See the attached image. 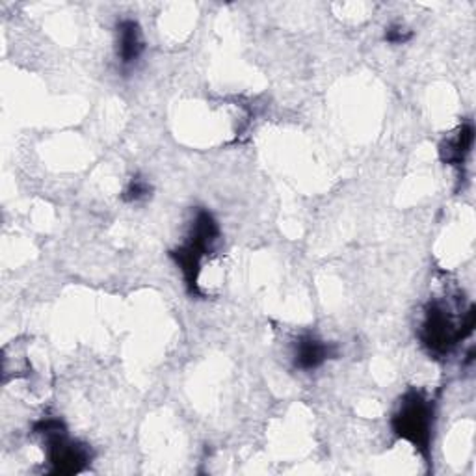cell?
I'll list each match as a JSON object with an SVG mask.
<instances>
[{
  "mask_svg": "<svg viewBox=\"0 0 476 476\" xmlns=\"http://www.w3.org/2000/svg\"><path fill=\"white\" fill-rule=\"evenodd\" d=\"M218 237H219V228L216 224V219L212 218L210 212L200 209L192 221V231H190L186 244L172 251V257L175 259L177 266L182 270L190 294H201L198 287V275L201 270L203 257L212 251Z\"/></svg>",
  "mask_w": 476,
  "mask_h": 476,
  "instance_id": "cell-1",
  "label": "cell"
},
{
  "mask_svg": "<svg viewBox=\"0 0 476 476\" xmlns=\"http://www.w3.org/2000/svg\"><path fill=\"white\" fill-rule=\"evenodd\" d=\"M434 419L432 402L419 391H409L402 397L398 411L393 417V430L398 437L414 443L415 449L428 460L430 430Z\"/></svg>",
  "mask_w": 476,
  "mask_h": 476,
  "instance_id": "cell-2",
  "label": "cell"
},
{
  "mask_svg": "<svg viewBox=\"0 0 476 476\" xmlns=\"http://www.w3.org/2000/svg\"><path fill=\"white\" fill-rule=\"evenodd\" d=\"M47 441V454L54 474H75L80 472L89 462L91 453L86 445L68 439L66 426L58 419L40 421L34 428Z\"/></svg>",
  "mask_w": 476,
  "mask_h": 476,
  "instance_id": "cell-3",
  "label": "cell"
},
{
  "mask_svg": "<svg viewBox=\"0 0 476 476\" xmlns=\"http://www.w3.org/2000/svg\"><path fill=\"white\" fill-rule=\"evenodd\" d=\"M474 326V311L469 313L463 322H456L453 313L441 303H432L426 313V321L423 324V341L434 352H449L451 348L471 333Z\"/></svg>",
  "mask_w": 476,
  "mask_h": 476,
  "instance_id": "cell-4",
  "label": "cell"
},
{
  "mask_svg": "<svg viewBox=\"0 0 476 476\" xmlns=\"http://www.w3.org/2000/svg\"><path fill=\"white\" fill-rule=\"evenodd\" d=\"M333 356V346L313 335H303L298 339L294 348V365L302 370L319 369L324 361Z\"/></svg>",
  "mask_w": 476,
  "mask_h": 476,
  "instance_id": "cell-5",
  "label": "cell"
},
{
  "mask_svg": "<svg viewBox=\"0 0 476 476\" xmlns=\"http://www.w3.org/2000/svg\"><path fill=\"white\" fill-rule=\"evenodd\" d=\"M144 38L140 24L133 19H125L117 24V56L123 66H131L144 52Z\"/></svg>",
  "mask_w": 476,
  "mask_h": 476,
  "instance_id": "cell-6",
  "label": "cell"
},
{
  "mask_svg": "<svg viewBox=\"0 0 476 476\" xmlns=\"http://www.w3.org/2000/svg\"><path fill=\"white\" fill-rule=\"evenodd\" d=\"M472 125L467 123L458 131V135L453 140H447L441 145V158L443 163H447L451 166H460L465 163V156L469 154L472 147Z\"/></svg>",
  "mask_w": 476,
  "mask_h": 476,
  "instance_id": "cell-7",
  "label": "cell"
},
{
  "mask_svg": "<svg viewBox=\"0 0 476 476\" xmlns=\"http://www.w3.org/2000/svg\"><path fill=\"white\" fill-rule=\"evenodd\" d=\"M151 192H153L151 184L145 179H142V177L136 175V177L131 179L129 184H126V188H125V192H123L121 198L126 203H138V201L147 200L151 196Z\"/></svg>",
  "mask_w": 476,
  "mask_h": 476,
  "instance_id": "cell-8",
  "label": "cell"
},
{
  "mask_svg": "<svg viewBox=\"0 0 476 476\" xmlns=\"http://www.w3.org/2000/svg\"><path fill=\"white\" fill-rule=\"evenodd\" d=\"M411 38V32L400 24L397 26H389L387 32H386V42L393 43V45H400V43H406L407 40Z\"/></svg>",
  "mask_w": 476,
  "mask_h": 476,
  "instance_id": "cell-9",
  "label": "cell"
}]
</instances>
